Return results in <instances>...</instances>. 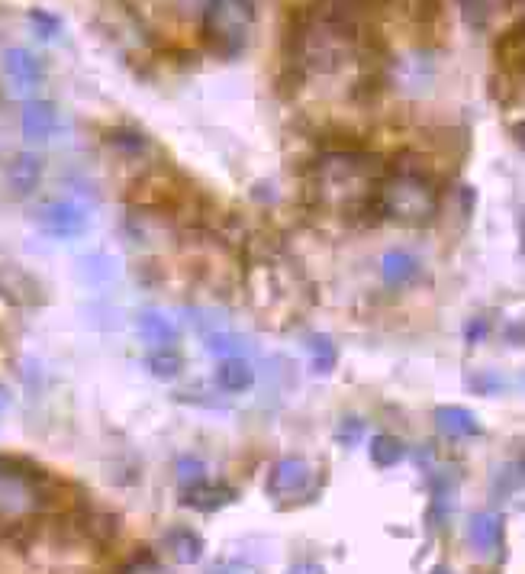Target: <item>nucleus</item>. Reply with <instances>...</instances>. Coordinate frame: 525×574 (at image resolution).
Here are the masks:
<instances>
[{
  "instance_id": "nucleus-7",
  "label": "nucleus",
  "mask_w": 525,
  "mask_h": 574,
  "mask_svg": "<svg viewBox=\"0 0 525 574\" xmlns=\"http://www.w3.org/2000/svg\"><path fill=\"white\" fill-rule=\"evenodd\" d=\"M435 429L448 439H477L484 436V426L477 423V416L468 407H455V404H442L435 407Z\"/></svg>"
},
{
  "instance_id": "nucleus-11",
  "label": "nucleus",
  "mask_w": 525,
  "mask_h": 574,
  "mask_svg": "<svg viewBox=\"0 0 525 574\" xmlns=\"http://www.w3.org/2000/svg\"><path fill=\"white\" fill-rule=\"evenodd\" d=\"M165 549L178 565H197L203 552H207V542H203V536L194 533V529L174 526L165 533Z\"/></svg>"
},
{
  "instance_id": "nucleus-10",
  "label": "nucleus",
  "mask_w": 525,
  "mask_h": 574,
  "mask_svg": "<svg viewBox=\"0 0 525 574\" xmlns=\"http://www.w3.org/2000/svg\"><path fill=\"white\" fill-rule=\"evenodd\" d=\"M419 271H422L419 258L406 249H390L381 258V278L390 287H410L419 278Z\"/></svg>"
},
{
  "instance_id": "nucleus-17",
  "label": "nucleus",
  "mask_w": 525,
  "mask_h": 574,
  "mask_svg": "<svg viewBox=\"0 0 525 574\" xmlns=\"http://www.w3.org/2000/svg\"><path fill=\"white\" fill-rule=\"evenodd\" d=\"M145 368H149V375L158 381H174L184 371V358L174 349H152L145 355Z\"/></svg>"
},
{
  "instance_id": "nucleus-14",
  "label": "nucleus",
  "mask_w": 525,
  "mask_h": 574,
  "mask_svg": "<svg viewBox=\"0 0 525 574\" xmlns=\"http://www.w3.org/2000/svg\"><path fill=\"white\" fill-rule=\"evenodd\" d=\"M7 181H10V191L17 197L33 194L42 181V162L36 159V155H17L7 168Z\"/></svg>"
},
{
  "instance_id": "nucleus-18",
  "label": "nucleus",
  "mask_w": 525,
  "mask_h": 574,
  "mask_svg": "<svg viewBox=\"0 0 525 574\" xmlns=\"http://www.w3.org/2000/svg\"><path fill=\"white\" fill-rule=\"evenodd\" d=\"M403 455H406L403 439L390 436V433H377V436L371 439V462H374L377 468H393V465H400V462H403Z\"/></svg>"
},
{
  "instance_id": "nucleus-3",
  "label": "nucleus",
  "mask_w": 525,
  "mask_h": 574,
  "mask_svg": "<svg viewBox=\"0 0 525 574\" xmlns=\"http://www.w3.org/2000/svg\"><path fill=\"white\" fill-rule=\"evenodd\" d=\"M36 223L42 233H49L52 239H78L87 233V226H91L87 210L65 197L46 200V204L36 210Z\"/></svg>"
},
{
  "instance_id": "nucleus-26",
  "label": "nucleus",
  "mask_w": 525,
  "mask_h": 574,
  "mask_svg": "<svg viewBox=\"0 0 525 574\" xmlns=\"http://www.w3.org/2000/svg\"><path fill=\"white\" fill-rule=\"evenodd\" d=\"M110 142L120 152H139V149H145V139L136 136V133H129V129H120V136H110Z\"/></svg>"
},
{
  "instance_id": "nucleus-16",
  "label": "nucleus",
  "mask_w": 525,
  "mask_h": 574,
  "mask_svg": "<svg viewBox=\"0 0 525 574\" xmlns=\"http://www.w3.org/2000/svg\"><path fill=\"white\" fill-rule=\"evenodd\" d=\"M4 68H7V78L13 84H20V88H33L42 78V65L36 55H29L26 49H10L7 59H4Z\"/></svg>"
},
{
  "instance_id": "nucleus-12",
  "label": "nucleus",
  "mask_w": 525,
  "mask_h": 574,
  "mask_svg": "<svg viewBox=\"0 0 525 574\" xmlns=\"http://www.w3.org/2000/svg\"><path fill=\"white\" fill-rule=\"evenodd\" d=\"M216 384H220V391H226V394H245V391H252V384H255V368L245 362L242 355L223 358L220 368H216Z\"/></svg>"
},
{
  "instance_id": "nucleus-2",
  "label": "nucleus",
  "mask_w": 525,
  "mask_h": 574,
  "mask_svg": "<svg viewBox=\"0 0 525 574\" xmlns=\"http://www.w3.org/2000/svg\"><path fill=\"white\" fill-rule=\"evenodd\" d=\"M255 20L252 0H210L203 7L200 39L220 59H236L249 46V30Z\"/></svg>"
},
{
  "instance_id": "nucleus-6",
  "label": "nucleus",
  "mask_w": 525,
  "mask_h": 574,
  "mask_svg": "<svg viewBox=\"0 0 525 574\" xmlns=\"http://www.w3.org/2000/svg\"><path fill=\"white\" fill-rule=\"evenodd\" d=\"M503 536H506L503 516L493 513V510L477 513L474 520L468 523V542L474 545V552L484 555V558H493V555L503 552Z\"/></svg>"
},
{
  "instance_id": "nucleus-24",
  "label": "nucleus",
  "mask_w": 525,
  "mask_h": 574,
  "mask_svg": "<svg viewBox=\"0 0 525 574\" xmlns=\"http://www.w3.org/2000/svg\"><path fill=\"white\" fill-rule=\"evenodd\" d=\"M29 20H33L36 33L42 39H52V36H58V30H62V20L52 17V13H46V10H33V13H29Z\"/></svg>"
},
{
  "instance_id": "nucleus-5",
  "label": "nucleus",
  "mask_w": 525,
  "mask_h": 574,
  "mask_svg": "<svg viewBox=\"0 0 525 574\" xmlns=\"http://www.w3.org/2000/svg\"><path fill=\"white\" fill-rule=\"evenodd\" d=\"M313 481V468L306 458L300 455H287L281 458L274 468H271V478H268V494L271 497H297L303 494L306 487Z\"/></svg>"
},
{
  "instance_id": "nucleus-23",
  "label": "nucleus",
  "mask_w": 525,
  "mask_h": 574,
  "mask_svg": "<svg viewBox=\"0 0 525 574\" xmlns=\"http://www.w3.org/2000/svg\"><path fill=\"white\" fill-rule=\"evenodd\" d=\"M468 387H474V394H500L506 391V378L493 375V371H480V375H468Z\"/></svg>"
},
{
  "instance_id": "nucleus-25",
  "label": "nucleus",
  "mask_w": 525,
  "mask_h": 574,
  "mask_svg": "<svg viewBox=\"0 0 525 574\" xmlns=\"http://www.w3.org/2000/svg\"><path fill=\"white\" fill-rule=\"evenodd\" d=\"M207 574H258V571H255V565L242 562V558H223V562L210 565Z\"/></svg>"
},
{
  "instance_id": "nucleus-4",
  "label": "nucleus",
  "mask_w": 525,
  "mask_h": 574,
  "mask_svg": "<svg viewBox=\"0 0 525 574\" xmlns=\"http://www.w3.org/2000/svg\"><path fill=\"white\" fill-rule=\"evenodd\" d=\"M0 297L13 307H39L46 300L42 284L26 268L10 262H0Z\"/></svg>"
},
{
  "instance_id": "nucleus-30",
  "label": "nucleus",
  "mask_w": 525,
  "mask_h": 574,
  "mask_svg": "<svg viewBox=\"0 0 525 574\" xmlns=\"http://www.w3.org/2000/svg\"><path fill=\"white\" fill-rule=\"evenodd\" d=\"M432 574H455V571H451L448 565H439V568H432Z\"/></svg>"
},
{
  "instance_id": "nucleus-19",
  "label": "nucleus",
  "mask_w": 525,
  "mask_h": 574,
  "mask_svg": "<svg viewBox=\"0 0 525 574\" xmlns=\"http://www.w3.org/2000/svg\"><path fill=\"white\" fill-rule=\"evenodd\" d=\"M310 358H313L316 375H329L335 362H339V349H335V342L329 336H313L310 339Z\"/></svg>"
},
{
  "instance_id": "nucleus-9",
  "label": "nucleus",
  "mask_w": 525,
  "mask_h": 574,
  "mask_svg": "<svg viewBox=\"0 0 525 574\" xmlns=\"http://www.w3.org/2000/svg\"><path fill=\"white\" fill-rule=\"evenodd\" d=\"M497 62L503 68L506 78H522V68H525V26L516 23L500 36L497 42Z\"/></svg>"
},
{
  "instance_id": "nucleus-15",
  "label": "nucleus",
  "mask_w": 525,
  "mask_h": 574,
  "mask_svg": "<svg viewBox=\"0 0 525 574\" xmlns=\"http://www.w3.org/2000/svg\"><path fill=\"white\" fill-rule=\"evenodd\" d=\"M58 129V113L52 104H46V100H36V104H26L23 107V133L29 139H49L52 133Z\"/></svg>"
},
{
  "instance_id": "nucleus-29",
  "label": "nucleus",
  "mask_w": 525,
  "mask_h": 574,
  "mask_svg": "<svg viewBox=\"0 0 525 574\" xmlns=\"http://www.w3.org/2000/svg\"><path fill=\"white\" fill-rule=\"evenodd\" d=\"M178 4L184 7V10H203L210 4V0H178Z\"/></svg>"
},
{
  "instance_id": "nucleus-27",
  "label": "nucleus",
  "mask_w": 525,
  "mask_h": 574,
  "mask_svg": "<svg viewBox=\"0 0 525 574\" xmlns=\"http://www.w3.org/2000/svg\"><path fill=\"white\" fill-rule=\"evenodd\" d=\"M487 329H490V320L484 317V320H471L468 323V329H464V336H468V342L471 346H477V342H484V336H487Z\"/></svg>"
},
{
  "instance_id": "nucleus-8",
  "label": "nucleus",
  "mask_w": 525,
  "mask_h": 574,
  "mask_svg": "<svg viewBox=\"0 0 525 574\" xmlns=\"http://www.w3.org/2000/svg\"><path fill=\"white\" fill-rule=\"evenodd\" d=\"M232 500H236V491H232V487L207 484V481H197L191 487H184V494H181V504L197 510V513H216V510H223L226 504H232Z\"/></svg>"
},
{
  "instance_id": "nucleus-13",
  "label": "nucleus",
  "mask_w": 525,
  "mask_h": 574,
  "mask_svg": "<svg viewBox=\"0 0 525 574\" xmlns=\"http://www.w3.org/2000/svg\"><path fill=\"white\" fill-rule=\"evenodd\" d=\"M136 329H139V339L152 349H171L174 342H178V329H174V323L155 310H145L136 320Z\"/></svg>"
},
{
  "instance_id": "nucleus-1",
  "label": "nucleus",
  "mask_w": 525,
  "mask_h": 574,
  "mask_svg": "<svg viewBox=\"0 0 525 574\" xmlns=\"http://www.w3.org/2000/svg\"><path fill=\"white\" fill-rule=\"evenodd\" d=\"M393 175L381 184L377 191V210L387 220L403 223V226H429L439 213V194L429 184L426 168L413 162V155H400Z\"/></svg>"
},
{
  "instance_id": "nucleus-21",
  "label": "nucleus",
  "mask_w": 525,
  "mask_h": 574,
  "mask_svg": "<svg viewBox=\"0 0 525 574\" xmlns=\"http://www.w3.org/2000/svg\"><path fill=\"white\" fill-rule=\"evenodd\" d=\"M178 481L184 484V487H191V484H197V481H207V465L200 462V458H194V455H181L178 458Z\"/></svg>"
},
{
  "instance_id": "nucleus-20",
  "label": "nucleus",
  "mask_w": 525,
  "mask_h": 574,
  "mask_svg": "<svg viewBox=\"0 0 525 574\" xmlns=\"http://www.w3.org/2000/svg\"><path fill=\"white\" fill-rule=\"evenodd\" d=\"M245 346H249V342H245L242 336H236V333H210V336H207V349H210L213 355H220V358L242 355Z\"/></svg>"
},
{
  "instance_id": "nucleus-28",
  "label": "nucleus",
  "mask_w": 525,
  "mask_h": 574,
  "mask_svg": "<svg viewBox=\"0 0 525 574\" xmlns=\"http://www.w3.org/2000/svg\"><path fill=\"white\" fill-rule=\"evenodd\" d=\"M287 574H326V568L319 565V562H297Z\"/></svg>"
},
{
  "instance_id": "nucleus-22",
  "label": "nucleus",
  "mask_w": 525,
  "mask_h": 574,
  "mask_svg": "<svg viewBox=\"0 0 525 574\" xmlns=\"http://www.w3.org/2000/svg\"><path fill=\"white\" fill-rule=\"evenodd\" d=\"M361 439H364V420L361 416H345L339 429H335V442L339 446H358Z\"/></svg>"
}]
</instances>
